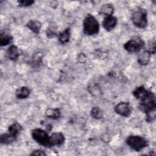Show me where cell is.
I'll return each mask as SVG.
<instances>
[{
    "instance_id": "8fae6325",
    "label": "cell",
    "mask_w": 156,
    "mask_h": 156,
    "mask_svg": "<svg viewBox=\"0 0 156 156\" xmlns=\"http://www.w3.org/2000/svg\"><path fill=\"white\" fill-rule=\"evenodd\" d=\"M26 26L32 32L38 34L41 30V23L37 20H30L27 23Z\"/></svg>"
},
{
    "instance_id": "30bf717a",
    "label": "cell",
    "mask_w": 156,
    "mask_h": 156,
    "mask_svg": "<svg viewBox=\"0 0 156 156\" xmlns=\"http://www.w3.org/2000/svg\"><path fill=\"white\" fill-rule=\"evenodd\" d=\"M20 55L19 49L14 44L10 45L7 50V55L12 61H16Z\"/></svg>"
},
{
    "instance_id": "d6986e66",
    "label": "cell",
    "mask_w": 156,
    "mask_h": 156,
    "mask_svg": "<svg viewBox=\"0 0 156 156\" xmlns=\"http://www.w3.org/2000/svg\"><path fill=\"white\" fill-rule=\"evenodd\" d=\"M148 90H147L143 85L140 86L136 87L133 91V95L134 96V97L139 100L141 98H142L147 92Z\"/></svg>"
},
{
    "instance_id": "ffe728a7",
    "label": "cell",
    "mask_w": 156,
    "mask_h": 156,
    "mask_svg": "<svg viewBox=\"0 0 156 156\" xmlns=\"http://www.w3.org/2000/svg\"><path fill=\"white\" fill-rule=\"evenodd\" d=\"M13 41V37L10 35L6 34L5 33H1L0 35V44L1 46H7L12 43Z\"/></svg>"
},
{
    "instance_id": "6da1fadb",
    "label": "cell",
    "mask_w": 156,
    "mask_h": 156,
    "mask_svg": "<svg viewBox=\"0 0 156 156\" xmlns=\"http://www.w3.org/2000/svg\"><path fill=\"white\" fill-rule=\"evenodd\" d=\"M139 108L144 113H148L151 112L155 111L156 109V99L154 93L151 91L147 92L139 100Z\"/></svg>"
},
{
    "instance_id": "7c38bea8",
    "label": "cell",
    "mask_w": 156,
    "mask_h": 156,
    "mask_svg": "<svg viewBox=\"0 0 156 156\" xmlns=\"http://www.w3.org/2000/svg\"><path fill=\"white\" fill-rule=\"evenodd\" d=\"M58 41L62 44H65L69 42L71 37L70 28H66L58 34Z\"/></svg>"
},
{
    "instance_id": "8992f818",
    "label": "cell",
    "mask_w": 156,
    "mask_h": 156,
    "mask_svg": "<svg viewBox=\"0 0 156 156\" xmlns=\"http://www.w3.org/2000/svg\"><path fill=\"white\" fill-rule=\"evenodd\" d=\"M144 46V42L141 38L136 37L135 39H130L124 44V48L129 53L139 52Z\"/></svg>"
},
{
    "instance_id": "52a82bcc",
    "label": "cell",
    "mask_w": 156,
    "mask_h": 156,
    "mask_svg": "<svg viewBox=\"0 0 156 156\" xmlns=\"http://www.w3.org/2000/svg\"><path fill=\"white\" fill-rule=\"evenodd\" d=\"M115 112L124 117L128 118L132 113V107L129 102H121L117 104L114 108Z\"/></svg>"
},
{
    "instance_id": "9a60e30c",
    "label": "cell",
    "mask_w": 156,
    "mask_h": 156,
    "mask_svg": "<svg viewBox=\"0 0 156 156\" xmlns=\"http://www.w3.org/2000/svg\"><path fill=\"white\" fill-rule=\"evenodd\" d=\"M30 93V89L26 86L18 88L15 91V96L18 99H26Z\"/></svg>"
},
{
    "instance_id": "5bb4252c",
    "label": "cell",
    "mask_w": 156,
    "mask_h": 156,
    "mask_svg": "<svg viewBox=\"0 0 156 156\" xmlns=\"http://www.w3.org/2000/svg\"><path fill=\"white\" fill-rule=\"evenodd\" d=\"M22 130H23L22 126L17 122H15L12 124L10 126H9V128H8L9 133L16 138Z\"/></svg>"
},
{
    "instance_id": "5b68a950",
    "label": "cell",
    "mask_w": 156,
    "mask_h": 156,
    "mask_svg": "<svg viewBox=\"0 0 156 156\" xmlns=\"http://www.w3.org/2000/svg\"><path fill=\"white\" fill-rule=\"evenodd\" d=\"M31 136L37 143L45 147H49V135L45 130L36 128L32 130Z\"/></svg>"
},
{
    "instance_id": "44dd1931",
    "label": "cell",
    "mask_w": 156,
    "mask_h": 156,
    "mask_svg": "<svg viewBox=\"0 0 156 156\" xmlns=\"http://www.w3.org/2000/svg\"><path fill=\"white\" fill-rule=\"evenodd\" d=\"M90 115L96 119H101L103 118V112L98 107H94L90 112Z\"/></svg>"
},
{
    "instance_id": "e0dca14e",
    "label": "cell",
    "mask_w": 156,
    "mask_h": 156,
    "mask_svg": "<svg viewBox=\"0 0 156 156\" xmlns=\"http://www.w3.org/2000/svg\"><path fill=\"white\" fill-rule=\"evenodd\" d=\"M114 8L113 5L110 4H105L102 5L99 10V13L101 15H104L106 16L112 15L113 13Z\"/></svg>"
},
{
    "instance_id": "2e32d148",
    "label": "cell",
    "mask_w": 156,
    "mask_h": 156,
    "mask_svg": "<svg viewBox=\"0 0 156 156\" xmlns=\"http://www.w3.org/2000/svg\"><path fill=\"white\" fill-rule=\"evenodd\" d=\"M46 116L52 119H57L60 117L61 112L59 108H48L45 112Z\"/></svg>"
},
{
    "instance_id": "9c48e42d",
    "label": "cell",
    "mask_w": 156,
    "mask_h": 156,
    "mask_svg": "<svg viewBox=\"0 0 156 156\" xmlns=\"http://www.w3.org/2000/svg\"><path fill=\"white\" fill-rule=\"evenodd\" d=\"M117 24V18L112 15L105 16L102 21L103 27L107 31L112 30Z\"/></svg>"
},
{
    "instance_id": "484cf974",
    "label": "cell",
    "mask_w": 156,
    "mask_h": 156,
    "mask_svg": "<svg viewBox=\"0 0 156 156\" xmlns=\"http://www.w3.org/2000/svg\"><path fill=\"white\" fill-rule=\"evenodd\" d=\"M30 155H41V156H44V155H46V154L43 150L37 149V150L34 151L30 154Z\"/></svg>"
},
{
    "instance_id": "277c9868",
    "label": "cell",
    "mask_w": 156,
    "mask_h": 156,
    "mask_svg": "<svg viewBox=\"0 0 156 156\" xmlns=\"http://www.w3.org/2000/svg\"><path fill=\"white\" fill-rule=\"evenodd\" d=\"M126 142L127 144L133 150L139 152L143 149L148 146V141L143 136L138 135L129 136Z\"/></svg>"
},
{
    "instance_id": "cb8c5ba5",
    "label": "cell",
    "mask_w": 156,
    "mask_h": 156,
    "mask_svg": "<svg viewBox=\"0 0 156 156\" xmlns=\"http://www.w3.org/2000/svg\"><path fill=\"white\" fill-rule=\"evenodd\" d=\"M18 5L21 7H28L32 5L34 3V1L33 0H20L18 1Z\"/></svg>"
},
{
    "instance_id": "7402d4cb",
    "label": "cell",
    "mask_w": 156,
    "mask_h": 156,
    "mask_svg": "<svg viewBox=\"0 0 156 156\" xmlns=\"http://www.w3.org/2000/svg\"><path fill=\"white\" fill-rule=\"evenodd\" d=\"M58 34H57V32L56 28L53 26H51L48 27L46 29V35L48 38H54L56 36H58Z\"/></svg>"
},
{
    "instance_id": "ac0fdd59",
    "label": "cell",
    "mask_w": 156,
    "mask_h": 156,
    "mask_svg": "<svg viewBox=\"0 0 156 156\" xmlns=\"http://www.w3.org/2000/svg\"><path fill=\"white\" fill-rule=\"evenodd\" d=\"M16 138L10 135L9 132L2 133L0 136V142L3 144H9L15 141Z\"/></svg>"
},
{
    "instance_id": "ba28073f",
    "label": "cell",
    "mask_w": 156,
    "mask_h": 156,
    "mask_svg": "<svg viewBox=\"0 0 156 156\" xmlns=\"http://www.w3.org/2000/svg\"><path fill=\"white\" fill-rule=\"evenodd\" d=\"M65 141L64 135L62 132H54L49 135V145L51 146H60L63 144Z\"/></svg>"
},
{
    "instance_id": "7a4b0ae2",
    "label": "cell",
    "mask_w": 156,
    "mask_h": 156,
    "mask_svg": "<svg viewBox=\"0 0 156 156\" xmlns=\"http://www.w3.org/2000/svg\"><path fill=\"white\" fill-rule=\"evenodd\" d=\"M83 33L88 35H94L99 33V24L96 18L88 13L83 21Z\"/></svg>"
},
{
    "instance_id": "603a6c76",
    "label": "cell",
    "mask_w": 156,
    "mask_h": 156,
    "mask_svg": "<svg viewBox=\"0 0 156 156\" xmlns=\"http://www.w3.org/2000/svg\"><path fill=\"white\" fill-rule=\"evenodd\" d=\"M151 54H154L156 51V42L155 38H152L148 41L147 49Z\"/></svg>"
},
{
    "instance_id": "4fadbf2b",
    "label": "cell",
    "mask_w": 156,
    "mask_h": 156,
    "mask_svg": "<svg viewBox=\"0 0 156 156\" xmlns=\"http://www.w3.org/2000/svg\"><path fill=\"white\" fill-rule=\"evenodd\" d=\"M151 56V54L147 50H145L138 55L137 62L140 65L145 66L149 63Z\"/></svg>"
},
{
    "instance_id": "d4e9b609",
    "label": "cell",
    "mask_w": 156,
    "mask_h": 156,
    "mask_svg": "<svg viewBox=\"0 0 156 156\" xmlns=\"http://www.w3.org/2000/svg\"><path fill=\"white\" fill-rule=\"evenodd\" d=\"M155 111L149 112L146 114V120L147 122H152L155 118Z\"/></svg>"
},
{
    "instance_id": "3957f363",
    "label": "cell",
    "mask_w": 156,
    "mask_h": 156,
    "mask_svg": "<svg viewBox=\"0 0 156 156\" xmlns=\"http://www.w3.org/2000/svg\"><path fill=\"white\" fill-rule=\"evenodd\" d=\"M131 19L133 24L137 27L145 28L147 24V12L146 9L138 7L133 12Z\"/></svg>"
}]
</instances>
